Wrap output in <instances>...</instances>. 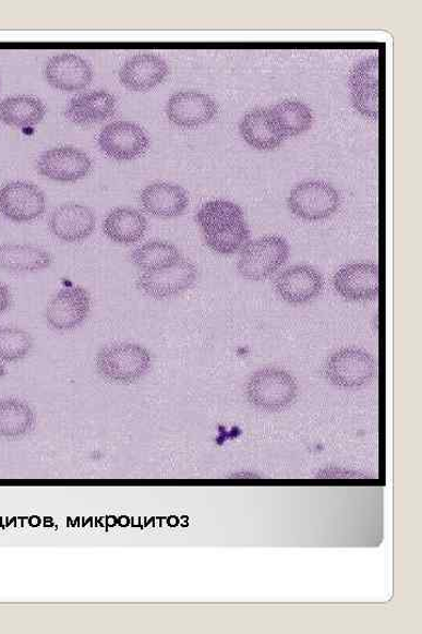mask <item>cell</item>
I'll use <instances>...</instances> for the list:
<instances>
[{"instance_id": "obj_1", "label": "cell", "mask_w": 422, "mask_h": 634, "mask_svg": "<svg viewBox=\"0 0 422 634\" xmlns=\"http://www.w3.org/2000/svg\"><path fill=\"white\" fill-rule=\"evenodd\" d=\"M150 351L138 344L103 347L96 359L99 375L109 383L130 385L143 380L152 368Z\"/></svg>"}, {"instance_id": "obj_2", "label": "cell", "mask_w": 422, "mask_h": 634, "mask_svg": "<svg viewBox=\"0 0 422 634\" xmlns=\"http://www.w3.org/2000/svg\"><path fill=\"white\" fill-rule=\"evenodd\" d=\"M299 395V384L289 371L280 368H263L246 384V396L254 407L267 412L288 409Z\"/></svg>"}, {"instance_id": "obj_3", "label": "cell", "mask_w": 422, "mask_h": 634, "mask_svg": "<svg viewBox=\"0 0 422 634\" xmlns=\"http://www.w3.org/2000/svg\"><path fill=\"white\" fill-rule=\"evenodd\" d=\"M290 247L285 238L267 236L249 241L238 262V271L250 282H264L286 264Z\"/></svg>"}, {"instance_id": "obj_4", "label": "cell", "mask_w": 422, "mask_h": 634, "mask_svg": "<svg viewBox=\"0 0 422 634\" xmlns=\"http://www.w3.org/2000/svg\"><path fill=\"white\" fill-rule=\"evenodd\" d=\"M325 376L342 390L362 388L377 376L373 355L362 348L346 347L335 351L325 363Z\"/></svg>"}, {"instance_id": "obj_5", "label": "cell", "mask_w": 422, "mask_h": 634, "mask_svg": "<svg viewBox=\"0 0 422 634\" xmlns=\"http://www.w3.org/2000/svg\"><path fill=\"white\" fill-rule=\"evenodd\" d=\"M288 207L297 218L322 222L339 210L340 195L330 183L309 180L294 186L288 198Z\"/></svg>"}, {"instance_id": "obj_6", "label": "cell", "mask_w": 422, "mask_h": 634, "mask_svg": "<svg viewBox=\"0 0 422 634\" xmlns=\"http://www.w3.org/2000/svg\"><path fill=\"white\" fill-rule=\"evenodd\" d=\"M198 271L192 261L184 258L161 270L141 274L137 288L154 300L180 297L197 282Z\"/></svg>"}, {"instance_id": "obj_7", "label": "cell", "mask_w": 422, "mask_h": 634, "mask_svg": "<svg viewBox=\"0 0 422 634\" xmlns=\"http://www.w3.org/2000/svg\"><path fill=\"white\" fill-rule=\"evenodd\" d=\"M91 308L87 289L82 286L62 288L47 303L45 321L56 332H71L80 328L87 320Z\"/></svg>"}, {"instance_id": "obj_8", "label": "cell", "mask_w": 422, "mask_h": 634, "mask_svg": "<svg viewBox=\"0 0 422 634\" xmlns=\"http://www.w3.org/2000/svg\"><path fill=\"white\" fill-rule=\"evenodd\" d=\"M45 211V194L33 182L12 181L0 189V214L12 223H33L39 219Z\"/></svg>"}, {"instance_id": "obj_9", "label": "cell", "mask_w": 422, "mask_h": 634, "mask_svg": "<svg viewBox=\"0 0 422 634\" xmlns=\"http://www.w3.org/2000/svg\"><path fill=\"white\" fill-rule=\"evenodd\" d=\"M98 144L107 157L118 162H131L147 152L150 141L137 123L114 121L100 132Z\"/></svg>"}, {"instance_id": "obj_10", "label": "cell", "mask_w": 422, "mask_h": 634, "mask_svg": "<svg viewBox=\"0 0 422 634\" xmlns=\"http://www.w3.org/2000/svg\"><path fill=\"white\" fill-rule=\"evenodd\" d=\"M334 287L351 302L372 301L379 297V267L373 262H353L334 275Z\"/></svg>"}, {"instance_id": "obj_11", "label": "cell", "mask_w": 422, "mask_h": 634, "mask_svg": "<svg viewBox=\"0 0 422 634\" xmlns=\"http://www.w3.org/2000/svg\"><path fill=\"white\" fill-rule=\"evenodd\" d=\"M92 160L87 154L72 146H60L41 154L37 168L39 174L59 182H75L92 172Z\"/></svg>"}, {"instance_id": "obj_12", "label": "cell", "mask_w": 422, "mask_h": 634, "mask_svg": "<svg viewBox=\"0 0 422 634\" xmlns=\"http://www.w3.org/2000/svg\"><path fill=\"white\" fill-rule=\"evenodd\" d=\"M277 296L290 304L316 300L324 289V278L314 267L300 265L281 272L274 282Z\"/></svg>"}, {"instance_id": "obj_13", "label": "cell", "mask_w": 422, "mask_h": 634, "mask_svg": "<svg viewBox=\"0 0 422 634\" xmlns=\"http://www.w3.org/2000/svg\"><path fill=\"white\" fill-rule=\"evenodd\" d=\"M170 122L183 129H195L210 122L217 115L216 103L205 93L182 91L171 96L166 105Z\"/></svg>"}, {"instance_id": "obj_14", "label": "cell", "mask_w": 422, "mask_h": 634, "mask_svg": "<svg viewBox=\"0 0 422 634\" xmlns=\"http://www.w3.org/2000/svg\"><path fill=\"white\" fill-rule=\"evenodd\" d=\"M352 104L364 117H379V57H370L357 64L350 75Z\"/></svg>"}, {"instance_id": "obj_15", "label": "cell", "mask_w": 422, "mask_h": 634, "mask_svg": "<svg viewBox=\"0 0 422 634\" xmlns=\"http://www.w3.org/2000/svg\"><path fill=\"white\" fill-rule=\"evenodd\" d=\"M96 214L87 206L69 203L57 207L49 220L51 234L59 240L75 243L88 239L96 229Z\"/></svg>"}, {"instance_id": "obj_16", "label": "cell", "mask_w": 422, "mask_h": 634, "mask_svg": "<svg viewBox=\"0 0 422 634\" xmlns=\"http://www.w3.org/2000/svg\"><path fill=\"white\" fill-rule=\"evenodd\" d=\"M93 70L85 59L73 53H62L47 61L45 81L62 92L85 89L93 81Z\"/></svg>"}, {"instance_id": "obj_17", "label": "cell", "mask_w": 422, "mask_h": 634, "mask_svg": "<svg viewBox=\"0 0 422 634\" xmlns=\"http://www.w3.org/2000/svg\"><path fill=\"white\" fill-rule=\"evenodd\" d=\"M166 61L155 55H136L119 71L120 83L133 92H147L160 85L168 76Z\"/></svg>"}, {"instance_id": "obj_18", "label": "cell", "mask_w": 422, "mask_h": 634, "mask_svg": "<svg viewBox=\"0 0 422 634\" xmlns=\"http://www.w3.org/2000/svg\"><path fill=\"white\" fill-rule=\"evenodd\" d=\"M140 204L155 218L173 219L190 206V198L181 186L154 182L141 192Z\"/></svg>"}, {"instance_id": "obj_19", "label": "cell", "mask_w": 422, "mask_h": 634, "mask_svg": "<svg viewBox=\"0 0 422 634\" xmlns=\"http://www.w3.org/2000/svg\"><path fill=\"white\" fill-rule=\"evenodd\" d=\"M117 111V99L107 91H93L73 98L65 116L80 127H92L112 118Z\"/></svg>"}, {"instance_id": "obj_20", "label": "cell", "mask_w": 422, "mask_h": 634, "mask_svg": "<svg viewBox=\"0 0 422 634\" xmlns=\"http://www.w3.org/2000/svg\"><path fill=\"white\" fill-rule=\"evenodd\" d=\"M240 133L245 143L261 151H272L285 142L270 108H255L240 123Z\"/></svg>"}, {"instance_id": "obj_21", "label": "cell", "mask_w": 422, "mask_h": 634, "mask_svg": "<svg viewBox=\"0 0 422 634\" xmlns=\"http://www.w3.org/2000/svg\"><path fill=\"white\" fill-rule=\"evenodd\" d=\"M53 256L40 247L31 244H0V271L37 273L50 268Z\"/></svg>"}, {"instance_id": "obj_22", "label": "cell", "mask_w": 422, "mask_h": 634, "mask_svg": "<svg viewBox=\"0 0 422 634\" xmlns=\"http://www.w3.org/2000/svg\"><path fill=\"white\" fill-rule=\"evenodd\" d=\"M148 228L144 214L131 207L109 212L103 224L105 236L119 244H133L143 239Z\"/></svg>"}, {"instance_id": "obj_23", "label": "cell", "mask_w": 422, "mask_h": 634, "mask_svg": "<svg viewBox=\"0 0 422 634\" xmlns=\"http://www.w3.org/2000/svg\"><path fill=\"white\" fill-rule=\"evenodd\" d=\"M36 412L20 398H0V439L21 440L34 431Z\"/></svg>"}, {"instance_id": "obj_24", "label": "cell", "mask_w": 422, "mask_h": 634, "mask_svg": "<svg viewBox=\"0 0 422 634\" xmlns=\"http://www.w3.org/2000/svg\"><path fill=\"white\" fill-rule=\"evenodd\" d=\"M196 219L203 237L226 234L245 222L242 208L227 200H214L203 205Z\"/></svg>"}, {"instance_id": "obj_25", "label": "cell", "mask_w": 422, "mask_h": 634, "mask_svg": "<svg viewBox=\"0 0 422 634\" xmlns=\"http://www.w3.org/2000/svg\"><path fill=\"white\" fill-rule=\"evenodd\" d=\"M47 113L45 104L31 96H14L0 101V122L11 128H33Z\"/></svg>"}, {"instance_id": "obj_26", "label": "cell", "mask_w": 422, "mask_h": 634, "mask_svg": "<svg viewBox=\"0 0 422 634\" xmlns=\"http://www.w3.org/2000/svg\"><path fill=\"white\" fill-rule=\"evenodd\" d=\"M182 258L176 244L160 240L146 242L131 254L132 264L144 273L176 264Z\"/></svg>"}, {"instance_id": "obj_27", "label": "cell", "mask_w": 422, "mask_h": 634, "mask_svg": "<svg viewBox=\"0 0 422 634\" xmlns=\"http://www.w3.org/2000/svg\"><path fill=\"white\" fill-rule=\"evenodd\" d=\"M280 132L285 136L303 134L311 129L314 116L310 108L299 100H285L270 108Z\"/></svg>"}, {"instance_id": "obj_28", "label": "cell", "mask_w": 422, "mask_h": 634, "mask_svg": "<svg viewBox=\"0 0 422 634\" xmlns=\"http://www.w3.org/2000/svg\"><path fill=\"white\" fill-rule=\"evenodd\" d=\"M35 346L34 337L19 327L0 328V362L17 363L28 357Z\"/></svg>"}, {"instance_id": "obj_29", "label": "cell", "mask_w": 422, "mask_h": 634, "mask_svg": "<svg viewBox=\"0 0 422 634\" xmlns=\"http://www.w3.org/2000/svg\"><path fill=\"white\" fill-rule=\"evenodd\" d=\"M205 241L217 254L231 255L241 252L249 242L250 230L245 222L217 236H206Z\"/></svg>"}, {"instance_id": "obj_30", "label": "cell", "mask_w": 422, "mask_h": 634, "mask_svg": "<svg viewBox=\"0 0 422 634\" xmlns=\"http://www.w3.org/2000/svg\"><path fill=\"white\" fill-rule=\"evenodd\" d=\"M12 307L11 289L3 284H0V315H3Z\"/></svg>"}, {"instance_id": "obj_31", "label": "cell", "mask_w": 422, "mask_h": 634, "mask_svg": "<svg viewBox=\"0 0 422 634\" xmlns=\"http://www.w3.org/2000/svg\"><path fill=\"white\" fill-rule=\"evenodd\" d=\"M0 87H2V80H0Z\"/></svg>"}]
</instances>
